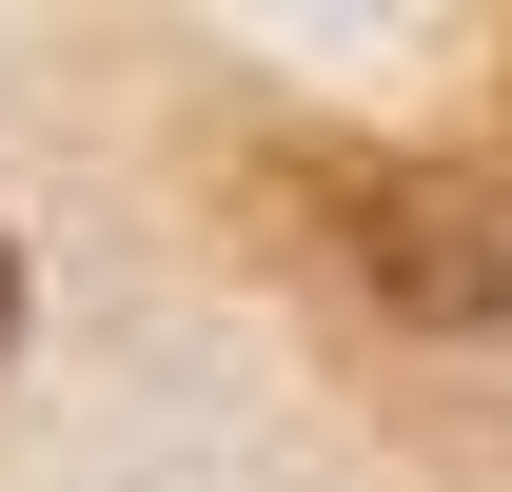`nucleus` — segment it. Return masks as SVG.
I'll use <instances>...</instances> for the list:
<instances>
[{
    "instance_id": "obj_1",
    "label": "nucleus",
    "mask_w": 512,
    "mask_h": 492,
    "mask_svg": "<svg viewBox=\"0 0 512 492\" xmlns=\"http://www.w3.org/2000/svg\"><path fill=\"white\" fill-rule=\"evenodd\" d=\"M256 197L296 217V256L335 296L414 315V335H512V178L414 158V138H276Z\"/></svg>"
},
{
    "instance_id": "obj_2",
    "label": "nucleus",
    "mask_w": 512,
    "mask_h": 492,
    "mask_svg": "<svg viewBox=\"0 0 512 492\" xmlns=\"http://www.w3.org/2000/svg\"><path fill=\"white\" fill-rule=\"evenodd\" d=\"M0 335H20V237H0Z\"/></svg>"
}]
</instances>
